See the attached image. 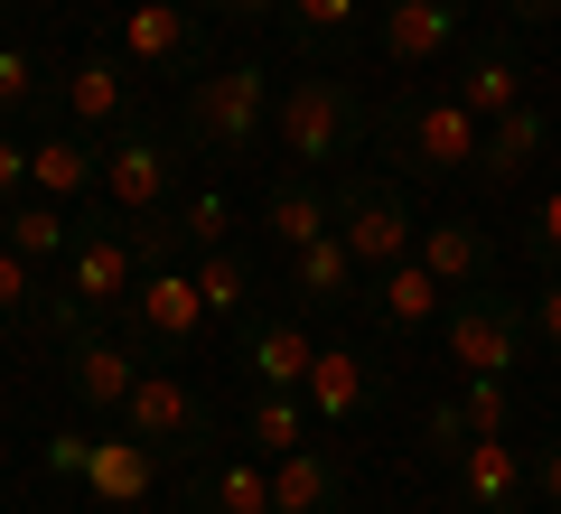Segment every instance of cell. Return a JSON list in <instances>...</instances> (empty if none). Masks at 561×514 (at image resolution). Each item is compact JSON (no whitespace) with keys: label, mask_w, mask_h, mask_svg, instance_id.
Instances as JSON below:
<instances>
[{"label":"cell","mask_w":561,"mask_h":514,"mask_svg":"<svg viewBox=\"0 0 561 514\" xmlns=\"http://www.w3.org/2000/svg\"><path fill=\"white\" fill-rule=\"evenodd\" d=\"M169 253H187V243H179V225H150V216L76 225V253H66V299H57V309H47V318H57L66 336H84V328H94V318L131 309L140 272H150V262H169Z\"/></svg>","instance_id":"1"},{"label":"cell","mask_w":561,"mask_h":514,"mask_svg":"<svg viewBox=\"0 0 561 514\" xmlns=\"http://www.w3.org/2000/svg\"><path fill=\"white\" fill-rule=\"evenodd\" d=\"M365 122L375 113H365V94L346 76H290L280 103H272V150L319 179V169H337V159L365 140Z\"/></svg>","instance_id":"2"},{"label":"cell","mask_w":561,"mask_h":514,"mask_svg":"<svg viewBox=\"0 0 561 514\" xmlns=\"http://www.w3.org/2000/svg\"><path fill=\"white\" fill-rule=\"evenodd\" d=\"M272 66H216V76H197L187 84V103H179V140L187 150H216V159H234V150H253V140H272Z\"/></svg>","instance_id":"3"},{"label":"cell","mask_w":561,"mask_h":514,"mask_svg":"<svg viewBox=\"0 0 561 514\" xmlns=\"http://www.w3.org/2000/svg\"><path fill=\"white\" fill-rule=\"evenodd\" d=\"M478 140H486V122L468 113L459 94H402L393 113H383L393 179H459V169H478Z\"/></svg>","instance_id":"4"},{"label":"cell","mask_w":561,"mask_h":514,"mask_svg":"<svg viewBox=\"0 0 561 514\" xmlns=\"http://www.w3.org/2000/svg\"><path fill=\"white\" fill-rule=\"evenodd\" d=\"M440 336H449V365H459V375L515 384L524 346H534V299H515V290H496V281H478V290H459V299L440 309Z\"/></svg>","instance_id":"5"},{"label":"cell","mask_w":561,"mask_h":514,"mask_svg":"<svg viewBox=\"0 0 561 514\" xmlns=\"http://www.w3.org/2000/svg\"><path fill=\"white\" fill-rule=\"evenodd\" d=\"M169 187H179V150H169V122L131 113L122 132H103V206H113V216H160Z\"/></svg>","instance_id":"6"},{"label":"cell","mask_w":561,"mask_h":514,"mask_svg":"<svg viewBox=\"0 0 561 514\" xmlns=\"http://www.w3.org/2000/svg\"><path fill=\"white\" fill-rule=\"evenodd\" d=\"M328 197H337V235H346V253H356L365 272L412 262L421 216H412V197H402V179H337Z\"/></svg>","instance_id":"7"},{"label":"cell","mask_w":561,"mask_h":514,"mask_svg":"<svg viewBox=\"0 0 561 514\" xmlns=\"http://www.w3.org/2000/svg\"><path fill=\"white\" fill-rule=\"evenodd\" d=\"M122 431L150 439V449H169V458H206L216 412L197 402V384H187V375H140L131 402H122Z\"/></svg>","instance_id":"8"},{"label":"cell","mask_w":561,"mask_h":514,"mask_svg":"<svg viewBox=\"0 0 561 514\" xmlns=\"http://www.w3.org/2000/svg\"><path fill=\"white\" fill-rule=\"evenodd\" d=\"M375 47H383V66H440L449 47H468V10L459 0H383Z\"/></svg>","instance_id":"9"},{"label":"cell","mask_w":561,"mask_h":514,"mask_svg":"<svg viewBox=\"0 0 561 514\" xmlns=\"http://www.w3.org/2000/svg\"><path fill=\"white\" fill-rule=\"evenodd\" d=\"M449 477H459L468 514H524L534 505V458H524L515 439H468V449L449 458Z\"/></svg>","instance_id":"10"},{"label":"cell","mask_w":561,"mask_h":514,"mask_svg":"<svg viewBox=\"0 0 561 514\" xmlns=\"http://www.w3.org/2000/svg\"><path fill=\"white\" fill-rule=\"evenodd\" d=\"M131 318L140 336H150V346H169V356H187V346H197V328H206V290H197V272H140V290H131Z\"/></svg>","instance_id":"11"},{"label":"cell","mask_w":561,"mask_h":514,"mask_svg":"<svg viewBox=\"0 0 561 514\" xmlns=\"http://www.w3.org/2000/svg\"><path fill=\"white\" fill-rule=\"evenodd\" d=\"M122 57H131L140 76L197 66V10H187V0H122Z\"/></svg>","instance_id":"12"},{"label":"cell","mask_w":561,"mask_h":514,"mask_svg":"<svg viewBox=\"0 0 561 514\" xmlns=\"http://www.w3.org/2000/svg\"><path fill=\"white\" fill-rule=\"evenodd\" d=\"M131 76L140 66L122 57V47H94V57H76L66 66V122H76V132H122V122H131Z\"/></svg>","instance_id":"13"},{"label":"cell","mask_w":561,"mask_h":514,"mask_svg":"<svg viewBox=\"0 0 561 514\" xmlns=\"http://www.w3.org/2000/svg\"><path fill=\"white\" fill-rule=\"evenodd\" d=\"M243 375H253V393H300L309 365H319V336L300 328V318H243Z\"/></svg>","instance_id":"14"},{"label":"cell","mask_w":561,"mask_h":514,"mask_svg":"<svg viewBox=\"0 0 561 514\" xmlns=\"http://www.w3.org/2000/svg\"><path fill=\"white\" fill-rule=\"evenodd\" d=\"M459 103H468L478 122H496V113H515V103H524V57H515V38H505V28L459 47Z\"/></svg>","instance_id":"15"},{"label":"cell","mask_w":561,"mask_h":514,"mask_svg":"<svg viewBox=\"0 0 561 514\" xmlns=\"http://www.w3.org/2000/svg\"><path fill=\"white\" fill-rule=\"evenodd\" d=\"M84 487L103 495V505H150V487H160V449L131 431H103L94 449H84Z\"/></svg>","instance_id":"16"},{"label":"cell","mask_w":561,"mask_h":514,"mask_svg":"<svg viewBox=\"0 0 561 514\" xmlns=\"http://www.w3.org/2000/svg\"><path fill=\"white\" fill-rule=\"evenodd\" d=\"M309 412L328 421V431H356L365 421V402H375V365L356 356V346H319V365H309Z\"/></svg>","instance_id":"17"},{"label":"cell","mask_w":561,"mask_h":514,"mask_svg":"<svg viewBox=\"0 0 561 514\" xmlns=\"http://www.w3.org/2000/svg\"><path fill=\"white\" fill-rule=\"evenodd\" d=\"M346 505V468H337V449H290V458H272V514H337Z\"/></svg>","instance_id":"18"},{"label":"cell","mask_w":561,"mask_h":514,"mask_svg":"<svg viewBox=\"0 0 561 514\" xmlns=\"http://www.w3.org/2000/svg\"><path fill=\"white\" fill-rule=\"evenodd\" d=\"M28 187L38 197H94L103 187V140H84V132H47V140H28Z\"/></svg>","instance_id":"19"},{"label":"cell","mask_w":561,"mask_h":514,"mask_svg":"<svg viewBox=\"0 0 561 514\" xmlns=\"http://www.w3.org/2000/svg\"><path fill=\"white\" fill-rule=\"evenodd\" d=\"M542 150H552V113H542V103H515V113L486 122V140H478V179L505 187V179H524Z\"/></svg>","instance_id":"20"},{"label":"cell","mask_w":561,"mask_h":514,"mask_svg":"<svg viewBox=\"0 0 561 514\" xmlns=\"http://www.w3.org/2000/svg\"><path fill=\"white\" fill-rule=\"evenodd\" d=\"M140 375H150V365H140L131 346H113V336H94V328L76 336V375H66V384H76L84 412H113V421H122V402H131Z\"/></svg>","instance_id":"21"},{"label":"cell","mask_w":561,"mask_h":514,"mask_svg":"<svg viewBox=\"0 0 561 514\" xmlns=\"http://www.w3.org/2000/svg\"><path fill=\"white\" fill-rule=\"evenodd\" d=\"M262 235H272L280 253H300V243L337 235V197H328V187H309V169H290V179L262 197Z\"/></svg>","instance_id":"22"},{"label":"cell","mask_w":561,"mask_h":514,"mask_svg":"<svg viewBox=\"0 0 561 514\" xmlns=\"http://www.w3.org/2000/svg\"><path fill=\"white\" fill-rule=\"evenodd\" d=\"M0 243H10V253H28V262H66V253H76V216H66L57 197H38V187H28V197L0 206Z\"/></svg>","instance_id":"23"},{"label":"cell","mask_w":561,"mask_h":514,"mask_svg":"<svg viewBox=\"0 0 561 514\" xmlns=\"http://www.w3.org/2000/svg\"><path fill=\"white\" fill-rule=\"evenodd\" d=\"M431 272H440V290H478L486 281V262H496V243L478 235L468 216H440V225H421V243H412Z\"/></svg>","instance_id":"24"},{"label":"cell","mask_w":561,"mask_h":514,"mask_svg":"<svg viewBox=\"0 0 561 514\" xmlns=\"http://www.w3.org/2000/svg\"><path fill=\"white\" fill-rule=\"evenodd\" d=\"M356 281H365V262L346 253V235H319L290 253V290L319 299V309H356Z\"/></svg>","instance_id":"25"},{"label":"cell","mask_w":561,"mask_h":514,"mask_svg":"<svg viewBox=\"0 0 561 514\" xmlns=\"http://www.w3.org/2000/svg\"><path fill=\"white\" fill-rule=\"evenodd\" d=\"M459 290H440V272L431 262H393V272H375V309H383V328H431V318L449 309Z\"/></svg>","instance_id":"26"},{"label":"cell","mask_w":561,"mask_h":514,"mask_svg":"<svg viewBox=\"0 0 561 514\" xmlns=\"http://www.w3.org/2000/svg\"><path fill=\"white\" fill-rule=\"evenodd\" d=\"M319 439V412H309V393H253V412H243V449L253 458H290Z\"/></svg>","instance_id":"27"},{"label":"cell","mask_w":561,"mask_h":514,"mask_svg":"<svg viewBox=\"0 0 561 514\" xmlns=\"http://www.w3.org/2000/svg\"><path fill=\"white\" fill-rule=\"evenodd\" d=\"M197 514H272V458H216L197 477Z\"/></svg>","instance_id":"28"},{"label":"cell","mask_w":561,"mask_h":514,"mask_svg":"<svg viewBox=\"0 0 561 514\" xmlns=\"http://www.w3.org/2000/svg\"><path fill=\"white\" fill-rule=\"evenodd\" d=\"M365 20V0H280V28H290V47L300 57H319V47H346Z\"/></svg>","instance_id":"29"},{"label":"cell","mask_w":561,"mask_h":514,"mask_svg":"<svg viewBox=\"0 0 561 514\" xmlns=\"http://www.w3.org/2000/svg\"><path fill=\"white\" fill-rule=\"evenodd\" d=\"M187 272H197V290H206V318H234V328L253 318V272H243L225 243H216V253H197Z\"/></svg>","instance_id":"30"},{"label":"cell","mask_w":561,"mask_h":514,"mask_svg":"<svg viewBox=\"0 0 561 514\" xmlns=\"http://www.w3.org/2000/svg\"><path fill=\"white\" fill-rule=\"evenodd\" d=\"M459 421H468V439H505V431H515V384H496V375H468Z\"/></svg>","instance_id":"31"},{"label":"cell","mask_w":561,"mask_h":514,"mask_svg":"<svg viewBox=\"0 0 561 514\" xmlns=\"http://www.w3.org/2000/svg\"><path fill=\"white\" fill-rule=\"evenodd\" d=\"M225 225H234L225 187H197V197L179 206V243H187V253H216V243H225Z\"/></svg>","instance_id":"32"},{"label":"cell","mask_w":561,"mask_h":514,"mask_svg":"<svg viewBox=\"0 0 561 514\" xmlns=\"http://www.w3.org/2000/svg\"><path fill=\"white\" fill-rule=\"evenodd\" d=\"M28 103H38V57L0 38V122H10V113H28Z\"/></svg>","instance_id":"33"},{"label":"cell","mask_w":561,"mask_h":514,"mask_svg":"<svg viewBox=\"0 0 561 514\" xmlns=\"http://www.w3.org/2000/svg\"><path fill=\"white\" fill-rule=\"evenodd\" d=\"M524 253H534L542 272H561V187H542V206H534V225H524Z\"/></svg>","instance_id":"34"},{"label":"cell","mask_w":561,"mask_h":514,"mask_svg":"<svg viewBox=\"0 0 561 514\" xmlns=\"http://www.w3.org/2000/svg\"><path fill=\"white\" fill-rule=\"evenodd\" d=\"M28 299H38V262H28V253H10V243H0V318H20Z\"/></svg>","instance_id":"35"},{"label":"cell","mask_w":561,"mask_h":514,"mask_svg":"<svg viewBox=\"0 0 561 514\" xmlns=\"http://www.w3.org/2000/svg\"><path fill=\"white\" fill-rule=\"evenodd\" d=\"M10 197H28V140L20 132H0V206Z\"/></svg>","instance_id":"36"},{"label":"cell","mask_w":561,"mask_h":514,"mask_svg":"<svg viewBox=\"0 0 561 514\" xmlns=\"http://www.w3.org/2000/svg\"><path fill=\"white\" fill-rule=\"evenodd\" d=\"M534 505L561 514V439H542V449H534Z\"/></svg>","instance_id":"37"},{"label":"cell","mask_w":561,"mask_h":514,"mask_svg":"<svg viewBox=\"0 0 561 514\" xmlns=\"http://www.w3.org/2000/svg\"><path fill=\"white\" fill-rule=\"evenodd\" d=\"M534 346H552V356H561V272L534 290Z\"/></svg>","instance_id":"38"},{"label":"cell","mask_w":561,"mask_h":514,"mask_svg":"<svg viewBox=\"0 0 561 514\" xmlns=\"http://www.w3.org/2000/svg\"><path fill=\"white\" fill-rule=\"evenodd\" d=\"M187 10H216V20H243V28H253V20H280V0H187Z\"/></svg>","instance_id":"39"},{"label":"cell","mask_w":561,"mask_h":514,"mask_svg":"<svg viewBox=\"0 0 561 514\" xmlns=\"http://www.w3.org/2000/svg\"><path fill=\"white\" fill-rule=\"evenodd\" d=\"M84 449H94L84 431H57V439H47V468H57V477H84Z\"/></svg>","instance_id":"40"},{"label":"cell","mask_w":561,"mask_h":514,"mask_svg":"<svg viewBox=\"0 0 561 514\" xmlns=\"http://www.w3.org/2000/svg\"><path fill=\"white\" fill-rule=\"evenodd\" d=\"M505 20H515V28H552L561 0H505Z\"/></svg>","instance_id":"41"}]
</instances>
